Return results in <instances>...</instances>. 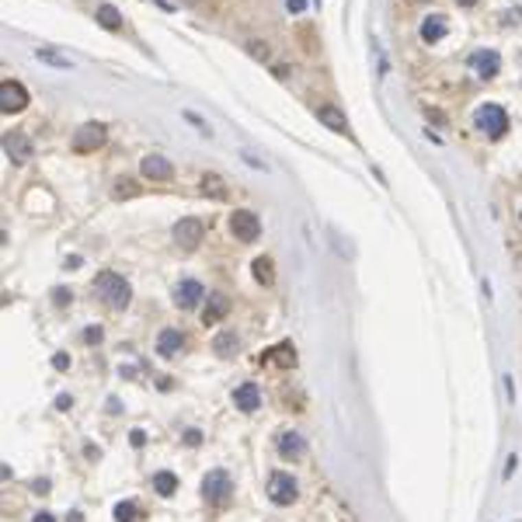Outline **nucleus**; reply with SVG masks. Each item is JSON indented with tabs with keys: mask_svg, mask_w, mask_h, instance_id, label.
Returning <instances> with one entry per match:
<instances>
[{
	"mask_svg": "<svg viewBox=\"0 0 522 522\" xmlns=\"http://www.w3.org/2000/svg\"><path fill=\"white\" fill-rule=\"evenodd\" d=\"M94 289H98V296L109 303L112 310H126L129 299H133V289H129V282H126L119 272H101V275L94 279Z\"/></svg>",
	"mask_w": 522,
	"mask_h": 522,
	"instance_id": "obj_1",
	"label": "nucleus"
},
{
	"mask_svg": "<svg viewBox=\"0 0 522 522\" xmlns=\"http://www.w3.org/2000/svg\"><path fill=\"white\" fill-rule=\"evenodd\" d=\"M474 126L488 139H501L508 133V112L501 109V104H495V101H484V104H477V112H474Z\"/></svg>",
	"mask_w": 522,
	"mask_h": 522,
	"instance_id": "obj_2",
	"label": "nucleus"
},
{
	"mask_svg": "<svg viewBox=\"0 0 522 522\" xmlns=\"http://www.w3.org/2000/svg\"><path fill=\"white\" fill-rule=\"evenodd\" d=\"M202 498L213 505V508H227L230 505V498H234V481H230V474L227 470H209V474L202 477Z\"/></svg>",
	"mask_w": 522,
	"mask_h": 522,
	"instance_id": "obj_3",
	"label": "nucleus"
},
{
	"mask_svg": "<svg viewBox=\"0 0 522 522\" xmlns=\"http://www.w3.org/2000/svg\"><path fill=\"white\" fill-rule=\"evenodd\" d=\"M104 143H109V126H104V122H84V126L73 133V139H70V146H73L77 153H94V150H101Z\"/></svg>",
	"mask_w": 522,
	"mask_h": 522,
	"instance_id": "obj_4",
	"label": "nucleus"
},
{
	"mask_svg": "<svg viewBox=\"0 0 522 522\" xmlns=\"http://www.w3.org/2000/svg\"><path fill=\"white\" fill-rule=\"evenodd\" d=\"M28 87L21 80H4L0 84V109H4V115H18L28 109Z\"/></svg>",
	"mask_w": 522,
	"mask_h": 522,
	"instance_id": "obj_5",
	"label": "nucleus"
},
{
	"mask_svg": "<svg viewBox=\"0 0 522 522\" xmlns=\"http://www.w3.org/2000/svg\"><path fill=\"white\" fill-rule=\"evenodd\" d=\"M171 237H174V244H178V247L195 251V247L202 244V237H205V223H202L198 216H185V220H178V223H174Z\"/></svg>",
	"mask_w": 522,
	"mask_h": 522,
	"instance_id": "obj_6",
	"label": "nucleus"
},
{
	"mask_svg": "<svg viewBox=\"0 0 522 522\" xmlns=\"http://www.w3.org/2000/svg\"><path fill=\"white\" fill-rule=\"evenodd\" d=\"M230 234H234L237 240L251 244V240L261 237V220L251 213V209H234V213H230Z\"/></svg>",
	"mask_w": 522,
	"mask_h": 522,
	"instance_id": "obj_7",
	"label": "nucleus"
},
{
	"mask_svg": "<svg viewBox=\"0 0 522 522\" xmlns=\"http://www.w3.org/2000/svg\"><path fill=\"white\" fill-rule=\"evenodd\" d=\"M269 498L275 505H293L299 498V488H296V477L293 474H282V470H275V474L269 477Z\"/></svg>",
	"mask_w": 522,
	"mask_h": 522,
	"instance_id": "obj_8",
	"label": "nucleus"
},
{
	"mask_svg": "<svg viewBox=\"0 0 522 522\" xmlns=\"http://www.w3.org/2000/svg\"><path fill=\"white\" fill-rule=\"evenodd\" d=\"M470 70H474L477 77H484V80L498 77V70H501V52H498V49H477L474 56H470Z\"/></svg>",
	"mask_w": 522,
	"mask_h": 522,
	"instance_id": "obj_9",
	"label": "nucleus"
},
{
	"mask_svg": "<svg viewBox=\"0 0 522 522\" xmlns=\"http://www.w3.org/2000/svg\"><path fill=\"white\" fill-rule=\"evenodd\" d=\"M139 174L150 178V181H171V178H174V168H171L168 157H161V153H146L143 164H139Z\"/></svg>",
	"mask_w": 522,
	"mask_h": 522,
	"instance_id": "obj_10",
	"label": "nucleus"
},
{
	"mask_svg": "<svg viewBox=\"0 0 522 522\" xmlns=\"http://www.w3.org/2000/svg\"><path fill=\"white\" fill-rule=\"evenodd\" d=\"M202 299H205V286H202L198 279H181V282H178V289H174V303H178L181 310H195Z\"/></svg>",
	"mask_w": 522,
	"mask_h": 522,
	"instance_id": "obj_11",
	"label": "nucleus"
},
{
	"mask_svg": "<svg viewBox=\"0 0 522 522\" xmlns=\"http://www.w3.org/2000/svg\"><path fill=\"white\" fill-rule=\"evenodd\" d=\"M4 150H8V157L14 164H28L32 153H35V146H32V139L25 133H8L4 136Z\"/></svg>",
	"mask_w": 522,
	"mask_h": 522,
	"instance_id": "obj_12",
	"label": "nucleus"
},
{
	"mask_svg": "<svg viewBox=\"0 0 522 522\" xmlns=\"http://www.w3.org/2000/svg\"><path fill=\"white\" fill-rule=\"evenodd\" d=\"M275 449H279V456H282V459L296 463V459H303V456H306V439H303L299 432H282V435L275 439Z\"/></svg>",
	"mask_w": 522,
	"mask_h": 522,
	"instance_id": "obj_13",
	"label": "nucleus"
},
{
	"mask_svg": "<svg viewBox=\"0 0 522 522\" xmlns=\"http://www.w3.org/2000/svg\"><path fill=\"white\" fill-rule=\"evenodd\" d=\"M181 348H185V334L178 328H164L161 334H157V355H161V359H171Z\"/></svg>",
	"mask_w": 522,
	"mask_h": 522,
	"instance_id": "obj_14",
	"label": "nucleus"
},
{
	"mask_svg": "<svg viewBox=\"0 0 522 522\" xmlns=\"http://www.w3.org/2000/svg\"><path fill=\"white\" fill-rule=\"evenodd\" d=\"M198 195H205V198H216V202H227V195H230V188H227V178H220V174H202L198 178Z\"/></svg>",
	"mask_w": 522,
	"mask_h": 522,
	"instance_id": "obj_15",
	"label": "nucleus"
},
{
	"mask_svg": "<svg viewBox=\"0 0 522 522\" xmlns=\"http://www.w3.org/2000/svg\"><path fill=\"white\" fill-rule=\"evenodd\" d=\"M227 310H230V299L223 293H209L205 296V310H202V321L205 324H220L227 317Z\"/></svg>",
	"mask_w": 522,
	"mask_h": 522,
	"instance_id": "obj_16",
	"label": "nucleus"
},
{
	"mask_svg": "<svg viewBox=\"0 0 522 522\" xmlns=\"http://www.w3.org/2000/svg\"><path fill=\"white\" fill-rule=\"evenodd\" d=\"M251 275H254V282H258V286L272 289V286H275V261H272L269 254L254 258V261H251Z\"/></svg>",
	"mask_w": 522,
	"mask_h": 522,
	"instance_id": "obj_17",
	"label": "nucleus"
},
{
	"mask_svg": "<svg viewBox=\"0 0 522 522\" xmlns=\"http://www.w3.org/2000/svg\"><path fill=\"white\" fill-rule=\"evenodd\" d=\"M234 404H237V411L251 414V411L261 407V390H258L254 383H240V387L234 390Z\"/></svg>",
	"mask_w": 522,
	"mask_h": 522,
	"instance_id": "obj_18",
	"label": "nucleus"
},
{
	"mask_svg": "<svg viewBox=\"0 0 522 522\" xmlns=\"http://www.w3.org/2000/svg\"><path fill=\"white\" fill-rule=\"evenodd\" d=\"M261 362H265V365H282V370H293V365H296V352H293L289 341H282V345H275L272 352L261 355Z\"/></svg>",
	"mask_w": 522,
	"mask_h": 522,
	"instance_id": "obj_19",
	"label": "nucleus"
},
{
	"mask_svg": "<svg viewBox=\"0 0 522 522\" xmlns=\"http://www.w3.org/2000/svg\"><path fill=\"white\" fill-rule=\"evenodd\" d=\"M35 60L45 63V67H52V70H73V63L63 56L60 49H52V45H35Z\"/></svg>",
	"mask_w": 522,
	"mask_h": 522,
	"instance_id": "obj_20",
	"label": "nucleus"
},
{
	"mask_svg": "<svg viewBox=\"0 0 522 522\" xmlns=\"http://www.w3.org/2000/svg\"><path fill=\"white\" fill-rule=\"evenodd\" d=\"M446 32H449V18L446 14H429L422 21V38L425 42H439V38H446Z\"/></svg>",
	"mask_w": 522,
	"mask_h": 522,
	"instance_id": "obj_21",
	"label": "nucleus"
},
{
	"mask_svg": "<svg viewBox=\"0 0 522 522\" xmlns=\"http://www.w3.org/2000/svg\"><path fill=\"white\" fill-rule=\"evenodd\" d=\"M317 119L331 129V133H348V122H345V112H338L334 104H321L317 109Z\"/></svg>",
	"mask_w": 522,
	"mask_h": 522,
	"instance_id": "obj_22",
	"label": "nucleus"
},
{
	"mask_svg": "<svg viewBox=\"0 0 522 522\" xmlns=\"http://www.w3.org/2000/svg\"><path fill=\"white\" fill-rule=\"evenodd\" d=\"M94 18H98V25H101L104 32H119V28H122V14H119L115 4H101V8L94 11Z\"/></svg>",
	"mask_w": 522,
	"mask_h": 522,
	"instance_id": "obj_23",
	"label": "nucleus"
},
{
	"mask_svg": "<svg viewBox=\"0 0 522 522\" xmlns=\"http://www.w3.org/2000/svg\"><path fill=\"white\" fill-rule=\"evenodd\" d=\"M153 491L161 498H171L178 491V477L171 474V470H161V474H153Z\"/></svg>",
	"mask_w": 522,
	"mask_h": 522,
	"instance_id": "obj_24",
	"label": "nucleus"
},
{
	"mask_svg": "<svg viewBox=\"0 0 522 522\" xmlns=\"http://www.w3.org/2000/svg\"><path fill=\"white\" fill-rule=\"evenodd\" d=\"M133 195H139V181H136V178H115L112 198H115V202H126V198H133Z\"/></svg>",
	"mask_w": 522,
	"mask_h": 522,
	"instance_id": "obj_25",
	"label": "nucleus"
},
{
	"mask_svg": "<svg viewBox=\"0 0 522 522\" xmlns=\"http://www.w3.org/2000/svg\"><path fill=\"white\" fill-rule=\"evenodd\" d=\"M247 52H251V56H254V60H261V63H269V67H275V60H272V49H269L265 42H261V38H251V42H247Z\"/></svg>",
	"mask_w": 522,
	"mask_h": 522,
	"instance_id": "obj_26",
	"label": "nucleus"
},
{
	"mask_svg": "<svg viewBox=\"0 0 522 522\" xmlns=\"http://www.w3.org/2000/svg\"><path fill=\"white\" fill-rule=\"evenodd\" d=\"M112 512H115V522H136V512H139V508H136V501H119Z\"/></svg>",
	"mask_w": 522,
	"mask_h": 522,
	"instance_id": "obj_27",
	"label": "nucleus"
},
{
	"mask_svg": "<svg viewBox=\"0 0 522 522\" xmlns=\"http://www.w3.org/2000/svg\"><path fill=\"white\" fill-rule=\"evenodd\" d=\"M213 348H216V355H234V348H237V334H220V338L213 341Z\"/></svg>",
	"mask_w": 522,
	"mask_h": 522,
	"instance_id": "obj_28",
	"label": "nucleus"
},
{
	"mask_svg": "<svg viewBox=\"0 0 522 522\" xmlns=\"http://www.w3.org/2000/svg\"><path fill=\"white\" fill-rule=\"evenodd\" d=\"M181 115H185V119H188V126H195L198 133H205V136H209V133H213V129H209V126H205V119H202L198 112H192V109H185Z\"/></svg>",
	"mask_w": 522,
	"mask_h": 522,
	"instance_id": "obj_29",
	"label": "nucleus"
},
{
	"mask_svg": "<svg viewBox=\"0 0 522 522\" xmlns=\"http://www.w3.org/2000/svg\"><path fill=\"white\" fill-rule=\"evenodd\" d=\"M101 338H104L101 328H87V331H84V341H87V345H101Z\"/></svg>",
	"mask_w": 522,
	"mask_h": 522,
	"instance_id": "obj_30",
	"label": "nucleus"
},
{
	"mask_svg": "<svg viewBox=\"0 0 522 522\" xmlns=\"http://www.w3.org/2000/svg\"><path fill=\"white\" fill-rule=\"evenodd\" d=\"M240 157H244V161H247V164H254L258 171H269V164H265V161H258V157H254V153H247V150H244Z\"/></svg>",
	"mask_w": 522,
	"mask_h": 522,
	"instance_id": "obj_31",
	"label": "nucleus"
},
{
	"mask_svg": "<svg viewBox=\"0 0 522 522\" xmlns=\"http://www.w3.org/2000/svg\"><path fill=\"white\" fill-rule=\"evenodd\" d=\"M52 365H56V370H67V365H70V355H67V352H56V355H52Z\"/></svg>",
	"mask_w": 522,
	"mask_h": 522,
	"instance_id": "obj_32",
	"label": "nucleus"
},
{
	"mask_svg": "<svg viewBox=\"0 0 522 522\" xmlns=\"http://www.w3.org/2000/svg\"><path fill=\"white\" fill-rule=\"evenodd\" d=\"M52 299H56V306H67V303H70V293H67V289H56V293H52Z\"/></svg>",
	"mask_w": 522,
	"mask_h": 522,
	"instance_id": "obj_33",
	"label": "nucleus"
},
{
	"mask_svg": "<svg viewBox=\"0 0 522 522\" xmlns=\"http://www.w3.org/2000/svg\"><path fill=\"white\" fill-rule=\"evenodd\" d=\"M286 4H289L293 14H303V11H306V0H286Z\"/></svg>",
	"mask_w": 522,
	"mask_h": 522,
	"instance_id": "obj_34",
	"label": "nucleus"
},
{
	"mask_svg": "<svg viewBox=\"0 0 522 522\" xmlns=\"http://www.w3.org/2000/svg\"><path fill=\"white\" fill-rule=\"evenodd\" d=\"M272 73H275L279 80H286V77H289V67H286V63H275V67H272Z\"/></svg>",
	"mask_w": 522,
	"mask_h": 522,
	"instance_id": "obj_35",
	"label": "nucleus"
},
{
	"mask_svg": "<svg viewBox=\"0 0 522 522\" xmlns=\"http://www.w3.org/2000/svg\"><path fill=\"white\" fill-rule=\"evenodd\" d=\"M185 442H188V446H195V442H202V435H198L195 429H188V432H185Z\"/></svg>",
	"mask_w": 522,
	"mask_h": 522,
	"instance_id": "obj_36",
	"label": "nucleus"
},
{
	"mask_svg": "<svg viewBox=\"0 0 522 522\" xmlns=\"http://www.w3.org/2000/svg\"><path fill=\"white\" fill-rule=\"evenodd\" d=\"M32 522H56V515H52V512H38Z\"/></svg>",
	"mask_w": 522,
	"mask_h": 522,
	"instance_id": "obj_37",
	"label": "nucleus"
},
{
	"mask_svg": "<svg viewBox=\"0 0 522 522\" xmlns=\"http://www.w3.org/2000/svg\"><path fill=\"white\" fill-rule=\"evenodd\" d=\"M129 442H133V446H143V442H146V435H143V432H133V435H129Z\"/></svg>",
	"mask_w": 522,
	"mask_h": 522,
	"instance_id": "obj_38",
	"label": "nucleus"
},
{
	"mask_svg": "<svg viewBox=\"0 0 522 522\" xmlns=\"http://www.w3.org/2000/svg\"><path fill=\"white\" fill-rule=\"evenodd\" d=\"M456 4H459V8H474V4H477V0H456Z\"/></svg>",
	"mask_w": 522,
	"mask_h": 522,
	"instance_id": "obj_39",
	"label": "nucleus"
}]
</instances>
